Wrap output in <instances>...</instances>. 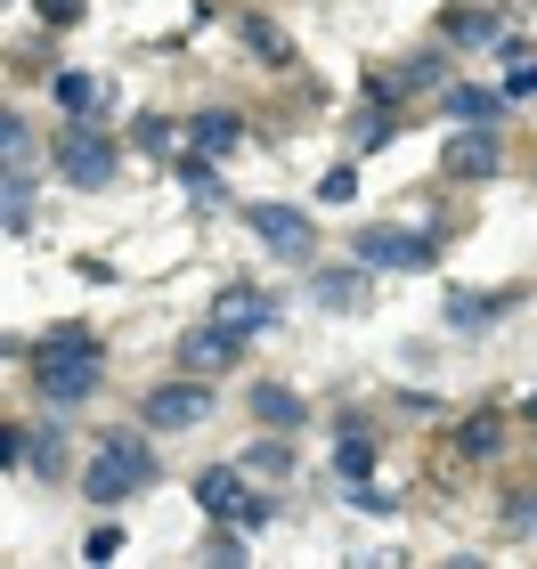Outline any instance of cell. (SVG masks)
<instances>
[{
    "mask_svg": "<svg viewBox=\"0 0 537 569\" xmlns=\"http://www.w3.org/2000/svg\"><path fill=\"white\" fill-rule=\"evenodd\" d=\"M58 107L66 114H90V107H107V90H98L90 73H58Z\"/></svg>",
    "mask_w": 537,
    "mask_h": 569,
    "instance_id": "19",
    "label": "cell"
},
{
    "mask_svg": "<svg viewBox=\"0 0 537 569\" xmlns=\"http://www.w3.org/2000/svg\"><path fill=\"white\" fill-rule=\"evenodd\" d=\"M252 237H261L269 252H286V261H301V252H318V228H310V212H294V203H252Z\"/></svg>",
    "mask_w": 537,
    "mask_h": 569,
    "instance_id": "8",
    "label": "cell"
},
{
    "mask_svg": "<svg viewBox=\"0 0 537 569\" xmlns=\"http://www.w3.org/2000/svg\"><path fill=\"white\" fill-rule=\"evenodd\" d=\"M147 480H156V448H147L139 431H115V439H98V456L82 463V488H90V505H131Z\"/></svg>",
    "mask_w": 537,
    "mask_h": 569,
    "instance_id": "2",
    "label": "cell"
},
{
    "mask_svg": "<svg viewBox=\"0 0 537 569\" xmlns=\"http://www.w3.org/2000/svg\"><path fill=\"white\" fill-rule=\"evenodd\" d=\"M139 416H147V431H196L212 416V391H203V382H156Z\"/></svg>",
    "mask_w": 537,
    "mask_h": 569,
    "instance_id": "5",
    "label": "cell"
},
{
    "mask_svg": "<svg viewBox=\"0 0 537 569\" xmlns=\"http://www.w3.org/2000/svg\"><path fill=\"white\" fill-rule=\"evenodd\" d=\"M497 309H505V293H448V318L456 326H489Z\"/></svg>",
    "mask_w": 537,
    "mask_h": 569,
    "instance_id": "21",
    "label": "cell"
},
{
    "mask_svg": "<svg viewBox=\"0 0 537 569\" xmlns=\"http://www.w3.org/2000/svg\"><path fill=\"white\" fill-rule=\"evenodd\" d=\"M49 154H58L66 188H107V179H115V139H107V131H90V122H66Z\"/></svg>",
    "mask_w": 537,
    "mask_h": 569,
    "instance_id": "3",
    "label": "cell"
},
{
    "mask_svg": "<svg viewBox=\"0 0 537 569\" xmlns=\"http://www.w3.org/2000/svg\"><path fill=\"white\" fill-rule=\"evenodd\" d=\"M399 82H407V90H440V82H448V66H440V58H416V66L399 73Z\"/></svg>",
    "mask_w": 537,
    "mask_h": 569,
    "instance_id": "25",
    "label": "cell"
},
{
    "mask_svg": "<svg viewBox=\"0 0 537 569\" xmlns=\"http://www.w3.org/2000/svg\"><path fill=\"white\" fill-rule=\"evenodd\" d=\"M139 147H147V154H171V147H179V131H171L163 114H139Z\"/></svg>",
    "mask_w": 537,
    "mask_h": 569,
    "instance_id": "23",
    "label": "cell"
},
{
    "mask_svg": "<svg viewBox=\"0 0 537 569\" xmlns=\"http://www.w3.org/2000/svg\"><path fill=\"white\" fill-rule=\"evenodd\" d=\"M196 505L212 512V521H237V529H261L269 521V505L245 488V472H220V463H212V472H196Z\"/></svg>",
    "mask_w": 537,
    "mask_h": 569,
    "instance_id": "4",
    "label": "cell"
},
{
    "mask_svg": "<svg viewBox=\"0 0 537 569\" xmlns=\"http://www.w3.org/2000/svg\"><path fill=\"white\" fill-rule=\"evenodd\" d=\"M514 529H521V537H537V497H514Z\"/></svg>",
    "mask_w": 537,
    "mask_h": 569,
    "instance_id": "28",
    "label": "cell"
},
{
    "mask_svg": "<svg viewBox=\"0 0 537 569\" xmlns=\"http://www.w3.org/2000/svg\"><path fill=\"white\" fill-rule=\"evenodd\" d=\"M318 196H326V203H350V196H358V171H350V163H335V171H326V188H318Z\"/></svg>",
    "mask_w": 537,
    "mask_h": 569,
    "instance_id": "26",
    "label": "cell"
},
{
    "mask_svg": "<svg viewBox=\"0 0 537 569\" xmlns=\"http://www.w3.org/2000/svg\"><path fill=\"white\" fill-rule=\"evenodd\" d=\"M310 301H318V309H367V301H375L367 261H358V269H326V277H310Z\"/></svg>",
    "mask_w": 537,
    "mask_h": 569,
    "instance_id": "12",
    "label": "cell"
},
{
    "mask_svg": "<svg viewBox=\"0 0 537 569\" xmlns=\"http://www.w3.org/2000/svg\"><path fill=\"white\" fill-rule=\"evenodd\" d=\"M440 107H448L456 122H473V114H497V107H505V98H497V90H448V98H440Z\"/></svg>",
    "mask_w": 537,
    "mask_h": 569,
    "instance_id": "22",
    "label": "cell"
},
{
    "mask_svg": "<svg viewBox=\"0 0 537 569\" xmlns=\"http://www.w3.org/2000/svg\"><path fill=\"white\" fill-rule=\"evenodd\" d=\"M497 163H505L497 131H456V139L440 147V171H448V179H497Z\"/></svg>",
    "mask_w": 537,
    "mask_h": 569,
    "instance_id": "9",
    "label": "cell"
},
{
    "mask_svg": "<svg viewBox=\"0 0 537 569\" xmlns=\"http://www.w3.org/2000/svg\"><path fill=\"white\" fill-rule=\"evenodd\" d=\"M33 163H41V147H33V122L0 114V179H17V188H33Z\"/></svg>",
    "mask_w": 537,
    "mask_h": 569,
    "instance_id": "11",
    "label": "cell"
},
{
    "mask_svg": "<svg viewBox=\"0 0 537 569\" xmlns=\"http://www.w3.org/2000/svg\"><path fill=\"white\" fill-rule=\"evenodd\" d=\"M237 41H245V49H252V58H261V66H294V41L277 33L269 17H237Z\"/></svg>",
    "mask_w": 537,
    "mask_h": 569,
    "instance_id": "15",
    "label": "cell"
},
{
    "mask_svg": "<svg viewBox=\"0 0 537 569\" xmlns=\"http://www.w3.org/2000/svg\"><path fill=\"white\" fill-rule=\"evenodd\" d=\"M188 147H196V154H237V147H245V114H237V107H203V114L188 122Z\"/></svg>",
    "mask_w": 537,
    "mask_h": 569,
    "instance_id": "10",
    "label": "cell"
},
{
    "mask_svg": "<svg viewBox=\"0 0 537 569\" xmlns=\"http://www.w3.org/2000/svg\"><path fill=\"white\" fill-rule=\"evenodd\" d=\"M33 391L49 407H73V399L98 391V333L90 326H58L33 342Z\"/></svg>",
    "mask_w": 537,
    "mask_h": 569,
    "instance_id": "1",
    "label": "cell"
},
{
    "mask_svg": "<svg viewBox=\"0 0 537 569\" xmlns=\"http://www.w3.org/2000/svg\"><path fill=\"white\" fill-rule=\"evenodd\" d=\"M497 439H505V431H497V416H473L465 431H456V456L480 463V456H497Z\"/></svg>",
    "mask_w": 537,
    "mask_h": 569,
    "instance_id": "18",
    "label": "cell"
},
{
    "mask_svg": "<svg viewBox=\"0 0 537 569\" xmlns=\"http://www.w3.org/2000/svg\"><path fill=\"white\" fill-rule=\"evenodd\" d=\"M245 472H252V480H286V472H294V448H286V439H252V448H245Z\"/></svg>",
    "mask_w": 537,
    "mask_h": 569,
    "instance_id": "16",
    "label": "cell"
},
{
    "mask_svg": "<svg viewBox=\"0 0 537 569\" xmlns=\"http://www.w3.org/2000/svg\"><path fill=\"white\" fill-rule=\"evenodd\" d=\"M335 472H342L350 488L375 472V439H367V431H342V448H335Z\"/></svg>",
    "mask_w": 537,
    "mask_h": 569,
    "instance_id": "17",
    "label": "cell"
},
{
    "mask_svg": "<svg viewBox=\"0 0 537 569\" xmlns=\"http://www.w3.org/2000/svg\"><path fill=\"white\" fill-rule=\"evenodd\" d=\"M17 456H24V439H17L9 423H0V463H17Z\"/></svg>",
    "mask_w": 537,
    "mask_h": 569,
    "instance_id": "30",
    "label": "cell"
},
{
    "mask_svg": "<svg viewBox=\"0 0 537 569\" xmlns=\"http://www.w3.org/2000/svg\"><path fill=\"white\" fill-rule=\"evenodd\" d=\"M252 416H261L269 431H301L310 407H301V391H286V382H252Z\"/></svg>",
    "mask_w": 537,
    "mask_h": 569,
    "instance_id": "14",
    "label": "cell"
},
{
    "mask_svg": "<svg viewBox=\"0 0 537 569\" xmlns=\"http://www.w3.org/2000/svg\"><path fill=\"white\" fill-rule=\"evenodd\" d=\"M245 342H252V333H237V326H196V333H179V367H188V375H228V367H237V358H245Z\"/></svg>",
    "mask_w": 537,
    "mask_h": 569,
    "instance_id": "7",
    "label": "cell"
},
{
    "mask_svg": "<svg viewBox=\"0 0 537 569\" xmlns=\"http://www.w3.org/2000/svg\"><path fill=\"white\" fill-rule=\"evenodd\" d=\"M212 318H220V326H237V333H261V326L277 318V301H269V293H252V284H228V293L212 301Z\"/></svg>",
    "mask_w": 537,
    "mask_h": 569,
    "instance_id": "13",
    "label": "cell"
},
{
    "mask_svg": "<svg viewBox=\"0 0 537 569\" xmlns=\"http://www.w3.org/2000/svg\"><path fill=\"white\" fill-rule=\"evenodd\" d=\"M58 448H66L58 431H41V439H33V472H41V480H58V472H66V456H58Z\"/></svg>",
    "mask_w": 537,
    "mask_h": 569,
    "instance_id": "24",
    "label": "cell"
},
{
    "mask_svg": "<svg viewBox=\"0 0 537 569\" xmlns=\"http://www.w3.org/2000/svg\"><path fill=\"white\" fill-rule=\"evenodd\" d=\"M514 98H537V66H514Z\"/></svg>",
    "mask_w": 537,
    "mask_h": 569,
    "instance_id": "29",
    "label": "cell"
},
{
    "mask_svg": "<svg viewBox=\"0 0 537 569\" xmlns=\"http://www.w3.org/2000/svg\"><path fill=\"white\" fill-rule=\"evenodd\" d=\"M350 252L367 269H424L431 261V237H424V228H358Z\"/></svg>",
    "mask_w": 537,
    "mask_h": 569,
    "instance_id": "6",
    "label": "cell"
},
{
    "mask_svg": "<svg viewBox=\"0 0 537 569\" xmlns=\"http://www.w3.org/2000/svg\"><path fill=\"white\" fill-rule=\"evenodd\" d=\"M440 33H448V41H489V33H497V17H489V9H448V17H440Z\"/></svg>",
    "mask_w": 537,
    "mask_h": 569,
    "instance_id": "20",
    "label": "cell"
},
{
    "mask_svg": "<svg viewBox=\"0 0 537 569\" xmlns=\"http://www.w3.org/2000/svg\"><path fill=\"white\" fill-rule=\"evenodd\" d=\"M41 17L49 24H73V17H82V0H41Z\"/></svg>",
    "mask_w": 537,
    "mask_h": 569,
    "instance_id": "27",
    "label": "cell"
}]
</instances>
